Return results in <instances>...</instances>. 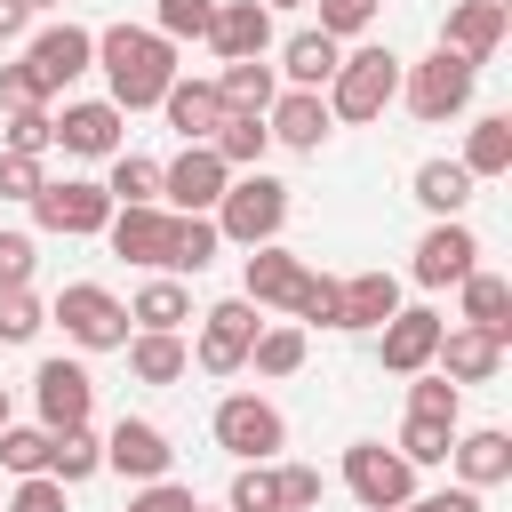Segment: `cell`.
Wrapping results in <instances>:
<instances>
[{"label":"cell","mask_w":512,"mask_h":512,"mask_svg":"<svg viewBox=\"0 0 512 512\" xmlns=\"http://www.w3.org/2000/svg\"><path fill=\"white\" fill-rule=\"evenodd\" d=\"M216 248H224V240H216V224H208V216H176V224H168V256H160V272H168V280L208 272V264H216Z\"/></svg>","instance_id":"33"},{"label":"cell","mask_w":512,"mask_h":512,"mask_svg":"<svg viewBox=\"0 0 512 512\" xmlns=\"http://www.w3.org/2000/svg\"><path fill=\"white\" fill-rule=\"evenodd\" d=\"M0 424H16V416H8V384H0Z\"/></svg>","instance_id":"57"},{"label":"cell","mask_w":512,"mask_h":512,"mask_svg":"<svg viewBox=\"0 0 512 512\" xmlns=\"http://www.w3.org/2000/svg\"><path fill=\"white\" fill-rule=\"evenodd\" d=\"M272 472H280V512H312V504L328 496L320 464H272Z\"/></svg>","instance_id":"47"},{"label":"cell","mask_w":512,"mask_h":512,"mask_svg":"<svg viewBox=\"0 0 512 512\" xmlns=\"http://www.w3.org/2000/svg\"><path fill=\"white\" fill-rule=\"evenodd\" d=\"M448 440H456L448 424H424V416H408V424H400V456H408L416 472H424V464H448Z\"/></svg>","instance_id":"46"},{"label":"cell","mask_w":512,"mask_h":512,"mask_svg":"<svg viewBox=\"0 0 512 512\" xmlns=\"http://www.w3.org/2000/svg\"><path fill=\"white\" fill-rule=\"evenodd\" d=\"M472 184H488V176H512V112H480L472 120V136H464V160H456Z\"/></svg>","instance_id":"27"},{"label":"cell","mask_w":512,"mask_h":512,"mask_svg":"<svg viewBox=\"0 0 512 512\" xmlns=\"http://www.w3.org/2000/svg\"><path fill=\"white\" fill-rule=\"evenodd\" d=\"M472 88H480V64H464V56H448V48H432V56L400 64V104H408L424 128L456 120V112L472 104Z\"/></svg>","instance_id":"4"},{"label":"cell","mask_w":512,"mask_h":512,"mask_svg":"<svg viewBox=\"0 0 512 512\" xmlns=\"http://www.w3.org/2000/svg\"><path fill=\"white\" fill-rule=\"evenodd\" d=\"M256 304L248 296H224V304H208L200 312V344H192V360L208 368V376H240L248 368V344H256Z\"/></svg>","instance_id":"10"},{"label":"cell","mask_w":512,"mask_h":512,"mask_svg":"<svg viewBox=\"0 0 512 512\" xmlns=\"http://www.w3.org/2000/svg\"><path fill=\"white\" fill-rule=\"evenodd\" d=\"M208 224H216V240L272 248V240H280V224H288V184H280L272 168H248V176H232V184H224V200L208 208Z\"/></svg>","instance_id":"2"},{"label":"cell","mask_w":512,"mask_h":512,"mask_svg":"<svg viewBox=\"0 0 512 512\" xmlns=\"http://www.w3.org/2000/svg\"><path fill=\"white\" fill-rule=\"evenodd\" d=\"M120 352H128V376H136V384H176V376L192 368V344H184V336H128Z\"/></svg>","instance_id":"35"},{"label":"cell","mask_w":512,"mask_h":512,"mask_svg":"<svg viewBox=\"0 0 512 512\" xmlns=\"http://www.w3.org/2000/svg\"><path fill=\"white\" fill-rule=\"evenodd\" d=\"M32 32V8L24 0H0V40H24Z\"/></svg>","instance_id":"54"},{"label":"cell","mask_w":512,"mask_h":512,"mask_svg":"<svg viewBox=\"0 0 512 512\" xmlns=\"http://www.w3.org/2000/svg\"><path fill=\"white\" fill-rule=\"evenodd\" d=\"M24 72H32V88L40 96H64L80 72H96V32L88 24H40L32 40H24Z\"/></svg>","instance_id":"7"},{"label":"cell","mask_w":512,"mask_h":512,"mask_svg":"<svg viewBox=\"0 0 512 512\" xmlns=\"http://www.w3.org/2000/svg\"><path fill=\"white\" fill-rule=\"evenodd\" d=\"M168 208L152 200V208H112V224H104V240H112V256H128V264H144V272H160V256H168Z\"/></svg>","instance_id":"25"},{"label":"cell","mask_w":512,"mask_h":512,"mask_svg":"<svg viewBox=\"0 0 512 512\" xmlns=\"http://www.w3.org/2000/svg\"><path fill=\"white\" fill-rule=\"evenodd\" d=\"M32 224L40 232H64V240H88V232H104L112 224V200H104V184H88V176H48L40 192H32Z\"/></svg>","instance_id":"9"},{"label":"cell","mask_w":512,"mask_h":512,"mask_svg":"<svg viewBox=\"0 0 512 512\" xmlns=\"http://www.w3.org/2000/svg\"><path fill=\"white\" fill-rule=\"evenodd\" d=\"M208 432H216V448H224L232 464H272V456L288 448V416H280L264 392H224L216 416H208Z\"/></svg>","instance_id":"5"},{"label":"cell","mask_w":512,"mask_h":512,"mask_svg":"<svg viewBox=\"0 0 512 512\" xmlns=\"http://www.w3.org/2000/svg\"><path fill=\"white\" fill-rule=\"evenodd\" d=\"M440 48L464 56V64H488V56L504 48V8H488V0H456V8L440 16Z\"/></svg>","instance_id":"23"},{"label":"cell","mask_w":512,"mask_h":512,"mask_svg":"<svg viewBox=\"0 0 512 512\" xmlns=\"http://www.w3.org/2000/svg\"><path fill=\"white\" fill-rule=\"evenodd\" d=\"M440 312L432 304H400L384 328H376V368H392V376H424L432 368V352H440Z\"/></svg>","instance_id":"13"},{"label":"cell","mask_w":512,"mask_h":512,"mask_svg":"<svg viewBox=\"0 0 512 512\" xmlns=\"http://www.w3.org/2000/svg\"><path fill=\"white\" fill-rule=\"evenodd\" d=\"M168 464H176V448H168V432L152 424V416H120L112 432H104V472H120V480H168Z\"/></svg>","instance_id":"16"},{"label":"cell","mask_w":512,"mask_h":512,"mask_svg":"<svg viewBox=\"0 0 512 512\" xmlns=\"http://www.w3.org/2000/svg\"><path fill=\"white\" fill-rule=\"evenodd\" d=\"M408 272H416V288H456L464 272H480V240H472V224H464V216H440V224L416 240Z\"/></svg>","instance_id":"14"},{"label":"cell","mask_w":512,"mask_h":512,"mask_svg":"<svg viewBox=\"0 0 512 512\" xmlns=\"http://www.w3.org/2000/svg\"><path fill=\"white\" fill-rule=\"evenodd\" d=\"M272 96H280V72H272L264 56H248V64H224V72H216V104H224V112H256V120H264V112H272Z\"/></svg>","instance_id":"29"},{"label":"cell","mask_w":512,"mask_h":512,"mask_svg":"<svg viewBox=\"0 0 512 512\" xmlns=\"http://www.w3.org/2000/svg\"><path fill=\"white\" fill-rule=\"evenodd\" d=\"M184 320H200V312H192V288L168 280V272H152L128 296V336H184Z\"/></svg>","instance_id":"22"},{"label":"cell","mask_w":512,"mask_h":512,"mask_svg":"<svg viewBox=\"0 0 512 512\" xmlns=\"http://www.w3.org/2000/svg\"><path fill=\"white\" fill-rule=\"evenodd\" d=\"M304 352H312V336H304L296 320H264L256 344H248V368H256V376H296Z\"/></svg>","instance_id":"34"},{"label":"cell","mask_w":512,"mask_h":512,"mask_svg":"<svg viewBox=\"0 0 512 512\" xmlns=\"http://www.w3.org/2000/svg\"><path fill=\"white\" fill-rule=\"evenodd\" d=\"M432 368L464 392V384H488L496 368H504V336H488V328H440V352H432Z\"/></svg>","instance_id":"19"},{"label":"cell","mask_w":512,"mask_h":512,"mask_svg":"<svg viewBox=\"0 0 512 512\" xmlns=\"http://www.w3.org/2000/svg\"><path fill=\"white\" fill-rule=\"evenodd\" d=\"M192 504H200V496H192L184 480H144V488L128 496V512H192Z\"/></svg>","instance_id":"51"},{"label":"cell","mask_w":512,"mask_h":512,"mask_svg":"<svg viewBox=\"0 0 512 512\" xmlns=\"http://www.w3.org/2000/svg\"><path fill=\"white\" fill-rule=\"evenodd\" d=\"M224 184H232V168H224L208 144H184V152L160 168V208H168V216H208V208L224 200Z\"/></svg>","instance_id":"11"},{"label":"cell","mask_w":512,"mask_h":512,"mask_svg":"<svg viewBox=\"0 0 512 512\" xmlns=\"http://www.w3.org/2000/svg\"><path fill=\"white\" fill-rule=\"evenodd\" d=\"M48 184V168L40 160H24V152H0V200H24L32 208V192Z\"/></svg>","instance_id":"48"},{"label":"cell","mask_w":512,"mask_h":512,"mask_svg":"<svg viewBox=\"0 0 512 512\" xmlns=\"http://www.w3.org/2000/svg\"><path fill=\"white\" fill-rule=\"evenodd\" d=\"M304 280H312V264H304V256H288L280 240H272V248H248V256H240V296H248L256 312H296Z\"/></svg>","instance_id":"15"},{"label":"cell","mask_w":512,"mask_h":512,"mask_svg":"<svg viewBox=\"0 0 512 512\" xmlns=\"http://www.w3.org/2000/svg\"><path fill=\"white\" fill-rule=\"evenodd\" d=\"M224 512H280V472L272 464H240L224 488Z\"/></svg>","instance_id":"41"},{"label":"cell","mask_w":512,"mask_h":512,"mask_svg":"<svg viewBox=\"0 0 512 512\" xmlns=\"http://www.w3.org/2000/svg\"><path fill=\"white\" fill-rule=\"evenodd\" d=\"M16 104H48V96L32 88V72H24V56H16V64H0V112H16Z\"/></svg>","instance_id":"52"},{"label":"cell","mask_w":512,"mask_h":512,"mask_svg":"<svg viewBox=\"0 0 512 512\" xmlns=\"http://www.w3.org/2000/svg\"><path fill=\"white\" fill-rule=\"evenodd\" d=\"M0 152H24V160L56 152V112H48V104H16V112H8V144H0Z\"/></svg>","instance_id":"39"},{"label":"cell","mask_w":512,"mask_h":512,"mask_svg":"<svg viewBox=\"0 0 512 512\" xmlns=\"http://www.w3.org/2000/svg\"><path fill=\"white\" fill-rule=\"evenodd\" d=\"M32 264H40L32 232H0V288H32Z\"/></svg>","instance_id":"49"},{"label":"cell","mask_w":512,"mask_h":512,"mask_svg":"<svg viewBox=\"0 0 512 512\" xmlns=\"http://www.w3.org/2000/svg\"><path fill=\"white\" fill-rule=\"evenodd\" d=\"M208 16L216 0H152V32L176 48V40H208Z\"/></svg>","instance_id":"42"},{"label":"cell","mask_w":512,"mask_h":512,"mask_svg":"<svg viewBox=\"0 0 512 512\" xmlns=\"http://www.w3.org/2000/svg\"><path fill=\"white\" fill-rule=\"evenodd\" d=\"M264 128H272V144H288V152H320L336 120H328V96H312V88H280L272 112H264Z\"/></svg>","instance_id":"21"},{"label":"cell","mask_w":512,"mask_h":512,"mask_svg":"<svg viewBox=\"0 0 512 512\" xmlns=\"http://www.w3.org/2000/svg\"><path fill=\"white\" fill-rule=\"evenodd\" d=\"M96 472H104V440H96V424H72V432L48 440V480L80 488V480H96Z\"/></svg>","instance_id":"36"},{"label":"cell","mask_w":512,"mask_h":512,"mask_svg":"<svg viewBox=\"0 0 512 512\" xmlns=\"http://www.w3.org/2000/svg\"><path fill=\"white\" fill-rule=\"evenodd\" d=\"M344 488H352L368 512H400V504L416 496V464H408L400 448H384V440H352V448H344Z\"/></svg>","instance_id":"8"},{"label":"cell","mask_w":512,"mask_h":512,"mask_svg":"<svg viewBox=\"0 0 512 512\" xmlns=\"http://www.w3.org/2000/svg\"><path fill=\"white\" fill-rule=\"evenodd\" d=\"M256 8H264V16H280V8H304V0H256Z\"/></svg>","instance_id":"55"},{"label":"cell","mask_w":512,"mask_h":512,"mask_svg":"<svg viewBox=\"0 0 512 512\" xmlns=\"http://www.w3.org/2000/svg\"><path fill=\"white\" fill-rule=\"evenodd\" d=\"M344 288V328H360V336H376L392 312H400V280L392 272H352V280H336Z\"/></svg>","instance_id":"28"},{"label":"cell","mask_w":512,"mask_h":512,"mask_svg":"<svg viewBox=\"0 0 512 512\" xmlns=\"http://www.w3.org/2000/svg\"><path fill=\"white\" fill-rule=\"evenodd\" d=\"M320 96H328V120H384V104L400 96V56L384 40H360V48H344V64Z\"/></svg>","instance_id":"3"},{"label":"cell","mask_w":512,"mask_h":512,"mask_svg":"<svg viewBox=\"0 0 512 512\" xmlns=\"http://www.w3.org/2000/svg\"><path fill=\"white\" fill-rule=\"evenodd\" d=\"M192 512H200V504H192Z\"/></svg>","instance_id":"58"},{"label":"cell","mask_w":512,"mask_h":512,"mask_svg":"<svg viewBox=\"0 0 512 512\" xmlns=\"http://www.w3.org/2000/svg\"><path fill=\"white\" fill-rule=\"evenodd\" d=\"M40 328H48L40 296H32V288H0V344H32Z\"/></svg>","instance_id":"44"},{"label":"cell","mask_w":512,"mask_h":512,"mask_svg":"<svg viewBox=\"0 0 512 512\" xmlns=\"http://www.w3.org/2000/svg\"><path fill=\"white\" fill-rule=\"evenodd\" d=\"M208 152H216L232 176H248V168H264V152H272V128H264L256 112H224L216 136H208Z\"/></svg>","instance_id":"30"},{"label":"cell","mask_w":512,"mask_h":512,"mask_svg":"<svg viewBox=\"0 0 512 512\" xmlns=\"http://www.w3.org/2000/svg\"><path fill=\"white\" fill-rule=\"evenodd\" d=\"M408 416H424V424H448V432H456V424H464V392H456L440 368H424V376L408 384Z\"/></svg>","instance_id":"38"},{"label":"cell","mask_w":512,"mask_h":512,"mask_svg":"<svg viewBox=\"0 0 512 512\" xmlns=\"http://www.w3.org/2000/svg\"><path fill=\"white\" fill-rule=\"evenodd\" d=\"M24 8H32V16H48V8H64V0H24Z\"/></svg>","instance_id":"56"},{"label":"cell","mask_w":512,"mask_h":512,"mask_svg":"<svg viewBox=\"0 0 512 512\" xmlns=\"http://www.w3.org/2000/svg\"><path fill=\"white\" fill-rule=\"evenodd\" d=\"M408 192H416V200L432 208V224H440V216H464V208H472V176H464L456 160H424V168L408 176Z\"/></svg>","instance_id":"32"},{"label":"cell","mask_w":512,"mask_h":512,"mask_svg":"<svg viewBox=\"0 0 512 512\" xmlns=\"http://www.w3.org/2000/svg\"><path fill=\"white\" fill-rule=\"evenodd\" d=\"M448 464H456V488L488 496V488H504V480H512V432H504V424L456 432V440H448Z\"/></svg>","instance_id":"18"},{"label":"cell","mask_w":512,"mask_h":512,"mask_svg":"<svg viewBox=\"0 0 512 512\" xmlns=\"http://www.w3.org/2000/svg\"><path fill=\"white\" fill-rule=\"evenodd\" d=\"M80 352H120L128 344V304L104 288V280H64V296H56V312H48Z\"/></svg>","instance_id":"6"},{"label":"cell","mask_w":512,"mask_h":512,"mask_svg":"<svg viewBox=\"0 0 512 512\" xmlns=\"http://www.w3.org/2000/svg\"><path fill=\"white\" fill-rule=\"evenodd\" d=\"M160 112H168V128L184 136V144H208L216 136V120H224V104H216V80H168V96H160Z\"/></svg>","instance_id":"26"},{"label":"cell","mask_w":512,"mask_h":512,"mask_svg":"<svg viewBox=\"0 0 512 512\" xmlns=\"http://www.w3.org/2000/svg\"><path fill=\"white\" fill-rule=\"evenodd\" d=\"M336 64H344V48H336L320 24H304V32L280 40V64H272V72H280V88H312V96H320V88L336 80Z\"/></svg>","instance_id":"24"},{"label":"cell","mask_w":512,"mask_h":512,"mask_svg":"<svg viewBox=\"0 0 512 512\" xmlns=\"http://www.w3.org/2000/svg\"><path fill=\"white\" fill-rule=\"evenodd\" d=\"M456 288H464V328H488V336L512 344V280L504 272H464Z\"/></svg>","instance_id":"31"},{"label":"cell","mask_w":512,"mask_h":512,"mask_svg":"<svg viewBox=\"0 0 512 512\" xmlns=\"http://www.w3.org/2000/svg\"><path fill=\"white\" fill-rule=\"evenodd\" d=\"M104 200H112V208H152V200H160V160H144V152H112Z\"/></svg>","instance_id":"37"},{"label":"cell","mask_w":512,"mask_h":512,"mask_svg":"<svg viewBox=\"0 0 512 512\" xmlns=\"http://www.w3.org/2000/svg\"><path fill=\"white\" fill-rule=\"evenodd\" d=\"M400 512H480V496L472 488H432V496H408Z\"/></svg>","instance_id":"53"},{"label":"cell","mask_w":512,"mask_h":512,"mask_svg":"<svg viewBox=\"0 0 512 512\" xmlns=\"http://www.w3.org/2000/svg\"><path fill=\"white\" fill-rule=\"evenodd\" d=\"M96 72H104V104L112 112H152L176 80V48L152 24H104L96 32Z\"/></svg>","instance_id":"1"},{"label":"cell","mask_w":512,"mask_h":512,"mask_svg":"<svg viewBox=\"0 0 512 512\" xmlns=\"http://www.w3.org/2000/svg\"><path fill=\"white\" fill-rule=\"evenodd\" d=\"M312 8H320V32L344 48V40H360V32L376 24V8H384V0H312Z\"/></svg>","instance_id":"45"},{"label":"cell","mask_w":512,"mask_h":512,"mask_svg":"<svg viewBox=\"0 0 512 512\" xmlns=\"http://www.w3.org/2000/svg\"><path fill=\"white\" fill-rule=\"evenodd\" d=\"M56 144L72 160H112V152H128V112H112L104 96H80L56 112Z\"/></svg>","instance_id":"17"},{"label":"cell","mask_w":512,"mask_h":512,"mask_svg":"<svg viewBox=\"0 0 512 512\" xmlns=\"http://www.w3.org/2000/svg\"><path fill=\"white\" fill-rule=\"evenodd\" d=\"M296 328H344V288L328 280V272H312L304 280V296H296V312H288Z\"/></svg>","instance_id":"43"},{"label":"cell","mask_w":512,"mask_h":512,"mask_svg":"<svg viewBox=\"0 0 512 512\" xmlns=\"http://www.w3.org/2000/svg\"><path fill=\"white\" fill-rule=\"evenodd\" d=\"M64 480H48V472H32V480H16V496L0 504V512H64Z\"/></svg>","instance_id":"50"},{"label":"cell","mask_w":512,"mask_h":512,"mask_svg":"<svg viewBox=\"0 0 512 512\" xmlns=\"http://www.w3.org/2000/svg\"><path fill=\"white\" fill-rule=\"evenodd\" d=\"M208 48H216L224 64L272 56V16H264L256 0H216V16H208Z\"/></svg>","instance_id":"20"},{"label":"cell","mask_w":512,"mask_h":512,"mask_svg":"<svg viewBox=\"0 0 512 512\" xmlns=\"http://www.w3.org/2000/svg\"><path fill=\"white\" fill-rule=\"evenodd\" d=\"M48 440H56V432H40V424H0V464H8L16 480L48 472Z\"/></svg>","instance_id":"40"},{"label":"cell","mask_w":512,"mask_h":512,"mask_svg":"<svg viewBox=\"0 0 512 512\" xmlns=\"http://www.w3.org/2000/svg\"><path fill=\"white\" fill-rule=\"evenodd\" d=\"M32 408H40V432H72V424H88V408H96V376L56 352V360L32 368Z\"/></svg>","instance_id":"12"}]
</instances>
